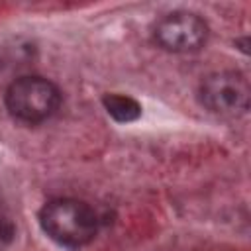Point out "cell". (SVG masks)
Returning a JSON list of instances; mask_svg holds the SVG:
<instances>
[{"instance_id":"6da1fadb","label":"cell","mask_w":251,"mask_h":251,"mask_svg":"<svg viewBox=\"0 0 251 251\" xmlns=\"http://www.w3.org/2000/svg\"><path fill=\"white\" fill-rule=\"evenodd\" d=\"M43 231L65 247H82L90 243L98 231L92 208L75 198H59L43 206L39 212Z\"/></svg>"},{"instance_id":"7a4b0ae2","label":"cell","mask_w":251,"mask_h":251,"mask_svg":"<svg viewBox=\"0 0 251 251\" xmlns=\"http://www.w3.org/2000/svg\"><path fill=\"white\" fill-rule=\"evenodd\" d=\"M61 102L59 88L43 76L16 78L6 90L8 112L25 124H39L55 114Z\"/></svg>"},{"instance_id":"3957f363","label":"cell","mask_w":251,"mask_h":251,"mask_svg":"<svg viewBox=\"0 0 251 251\" xmlns=\"http://www.w3.org/2000/svg\"><path fill=\"white\" fill-rule=\"evenodd\" d=\"M251 88L247 78L235 71H222L206 76L200 84V102L212 114L239 118L249 110Z\"/></svg>"},{"instance_id":"277c9868","label":"cell","mask_w":251,"mask_h":251,"mask_svg":"<svg viewBox=\"0 0 251 251\" xmlns=\"http://www.w3.org/2000/svg\"><path fill=\"white\" fill-rule=\"evenodd\" d=\"M159 47L173 53L198 51L208 39L206 22L192 12H173L161 18L153 29Z\"/></svg>"},{"instance_id":"5b68a950","label":"cell","mask_w":251,"mask_h":251,"mask_svg":"<svg viewBox=\"0 0 251 251\" xmlns=\"http://www.w3.org/2000/svg\"><path fill=\"white\" fill-rule=\"evenodd\" d=\"M102 104H104L106 112L116 122H122V124L133 122L141 116V104L135 98L126 96V94H104Z\"/></svg>"},{"instance_id":"8992f818","label":"cell","mask_w":251,"mask_h":251,"mask_svg":"<svg viewBox=\"0 0 251 251\" xmlns=\"http://www.w3.org/2000/svg\"><path fill=\"white\" fill-rule=\"evenodd\" d=\"M14 233H16L14 224L10 220V214H8L2 198H0V243H10L14 239Z\"/></svg>"}]
</instances>
